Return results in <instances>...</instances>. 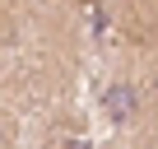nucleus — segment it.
Listing matches in <instances>:
<instances>
[{"label": "nucleus", "instance_id": "1", "mask_svg": "<svg viewBox=\"0 0 158 149\" xmlns=\"http://www.w3.org/2000/svg\"><path fill=\"white\" fill-rule=\"evenodd\" d=\"M102 107H107L112 121H130V117H135V89L121 84V79L107 84V89H102Z\"/></svg>", "mask_w": 158, "mask_h": 149}, {"label": "nucleus", "instance_id": "2", "mask_svg": "<svg viewBox=\"0 0 158 149\" xmlns=\"http://www.w3.org/2000/svg\"><path fill=\"white\" fill-rule=\"evenodd\" d=\"M5 140H10V130H5V121H0V149H5Z\"/></svg>", "mask_w": 158, "mask_h": 149}]
</instances>
